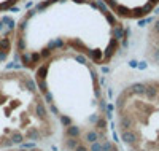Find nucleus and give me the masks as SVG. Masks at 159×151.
I'll return each mask as SVG.
<instances>
[{
  "instance_id": "nucleus-5",
  "label": "nucleus",
  "mask_w": 159,
  "mask_h": 151,
  "mask_svg": "<svg viewBox=\"0 0 159 151\" xmlns=\"http://www.w3.org/2000/svg\"><path fill=\"white\" fill-rule=\"evenodd\" d=\"M30 0H0V62H3L15 48V35L19 19Z\"/></svg>"
},
{
  "instance_id": "nucleus-6",
  "label": "nucleus",
  "mask_w": 159,
  "mask_h": 151,
  "mask_svg": "<svg viewBox=\"0 0 159 151\" xmlns=\"http://www.w3.org/2000/svg\"><path fill=\"white\" fill-rule=\"evenodd\" d=\"M118 19L137 21L143 19L157 10L159 0H99Z\"/></svg>"
},
{
  "instance_id": "nucleus-1",
  "label": "nucleus",
  "mask_w": 159,
  "mask_h": 151,
  "mask_svg": "<svg viewBox=\"0 0 159 151\" xmlns=\"http://www.w3.org/2000/svg\"><path fill=\"white\" fill-rule=\"evenodd\" d=\"M124 42L123 21L99 0H42L19 19L13 53L29 72L62 54L107 65Z\"/></svg>"
},
{
  "instance_id": "nucleus-7",
  "label": "nucleus",
  "mask_w": 159,
  "mask_h": 151,
  "mask_svg": "<svg viewBox=\"0 0 159 151\" xmlns=\"http://www.w3.org/2000/svg\"><path fill=\"white\" fill-rule=\"evenodd\" d=\"M145 57L156 67H159V13L148 25L145 35Z\"/></svg>"
},
{
  "instance_id": "nucleus-8",
  "label": "nucleus",
  "mask_w": 159,
  "mask_h": 151,
  "mask_svg": "<svg viewBox=\"0 0 159 151\" xmlns=\"http://www.w3.org/2000/svg\"><path fill=\"white\" fill-rule=\"evenodd\" d=\"M3 151H46L40 146H24V148H13V149H3Z\"/></svg>"
},
{
  "instance_id": "nucleus-4",
  "label": "nucleus",
  "mask_w": 159,
  "mask_h": 151,
  "mask_svg": "<svg viewBox=\"0 0 159 151\" xmlns=\"http://www.w3.org/2000/svg\"><path fill=\"white\" fill-rule=\"evenodd\" d=\"M113 121L126 151H159V78L124 86L115 99Z\"/></svg>"
},
{
  "instance_id": "nucleus-2",
  "label": "nucleus",
  "mask_w": 159,
  "mask_h": 151,
  "mask_svg": "<svg viewBox=\"0 0 159 151\" xmlns=\"http://www.w3.org/2000/svg\"><path fill=\"white\" fill-rule=\"evenodd\" d=\"M32 73L57 119L61 151H121L110 132L97 65L62 54Z\"/></svg>"
},
{
  "instance_id": "nucleus-3",
  "label": "nucleus",
  "mask_w": 159,
  "mask_h": 151,
  "mask_svg": "<svg viewBox=\"0 0 159 151\" xmlns=\"http://www.w3.org/2000/svg\"><path fill=\"white\" fill-rule=\"evenodd\" d=\"M57 132V119L34 73L25 68L0 70V151L43 145Z\"/></svg>"
}]
</instances>
